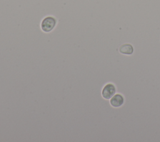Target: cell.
<instances>
[{"label": "cell", "mask_w": 160, "mask_h": 142, "mask_svg": "<svg viewBox=\"0 0 160 142\" xmlns=\"http://www.w3.org/2000/svg\"><path fill=\"white\" fill-rule=\"evenodd\" d=\"M56 23L57 21L55 18L52 16H47L42 21L41 28L44 32L49 33L54 28Z\"/></svg>", "instance_id": "cell-1"}, {"label": "cell", "mask_w": 160, "mask_h": 142, "mask_svg": "<svg viewBox=\"0 0 160 142\" xmlns=\"http://www.w3.org/2000/svg\"><path fill=\"white\" fill-rule=\"evenodd\" d=\"M124 102V98L121 94H115L110 99V104L114 108L121 106Z\"/></svg>", "instance_id": "cell-3"}, {"label": "cell", "mask_w": 160, "mask_h": 142, "mask_svg": "<svg viewBox=\"0 0 160 142\" xmlns=\"http://www.w3.org/2000/svg\"><path fill=\"white\" fill-rule=\"evenodd\" d=\"M119 51L122 54L131 55L133 53L134 48L130 44H123L119 47Z\"/></svg>", "instance_id": "cell-4"}, {"label": "cell", "mask_w": 160, "mask_h": 142, "mask_svg": "<svg viewBox=\"0 0 160 142\" xmlns=\"http://www.w3.org/2000/svg\"><path fill=\"white\" fill-rule=\"evenodd\" d=\"M116 91V86L112 83H107L103 87L101 95L103 98L106 99H110L115 94Z\"/></svg>", "instance_id": "cell-2"}]
</instances>
